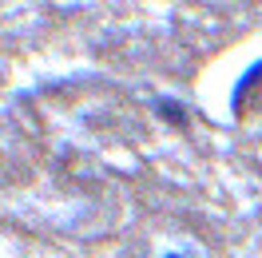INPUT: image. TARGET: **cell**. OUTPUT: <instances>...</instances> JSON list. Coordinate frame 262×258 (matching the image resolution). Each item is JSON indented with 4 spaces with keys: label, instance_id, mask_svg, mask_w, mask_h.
<instances>
[{
    "label": "cell",
    "instance_id": "obj_2",
    "mask_svg": "<svg viewBox=\"0 0 262 258\" xmlns=\"http://www.w3.org/2000/svg\"><path fill=\"white\" fill-rule=\"evenodd\" d=\"M258 83H262V64H254L243 80L234 83V112H238V115H243V107L250 103V96H254V88H258Z\"/></svg>",
    "mask_w": 262,
    "mask_h": 258
},
{
    "label": "cell",
    "instance_id": "obj_3",
    "mask_svg": "<svg viewBox=\"0 0 262 258\" xmlns=\"http://www.w3.org/2000/svg\"><path fill=\"white\" fill-rule=\"evenodd\" d=\"M167 258H179V254H167Z\"/></svg>",
    "mask_w": 262,
    "mask_h": 258
},
{
    "label": "cell",
    "instance_id": "obj_1",
    "mask_svg": "<svg viewBox=\"0 0 262 258\" xmlns=\"http://www.w3.org/2000/svg\"><path fill=\"white\" fill-rule=\"evenodd\" d=\"M151 107H155V115H159L163 123H171V127H179V131H187V123H191V115H187V107H183V99H167V96H159Z\"/></svg>",
    "mask_w": 262,
    "mask_h": 258
}]
</instances>
